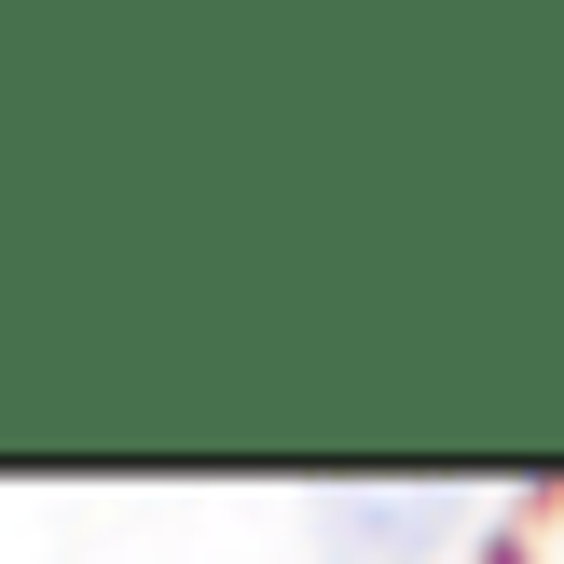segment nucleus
I'll list each match as a JSON object with an SVG mask.
<instances>
[{
    "label": "nucleus",
    "instance_id": "f257e3e1",
    "mask_svg": "<svg viewBox=\"0 0 564 564\" xmlns=\"http://www.w3.org/2000/svg\"><path fill=\"white\" fill-rule=\"evenodd\" d=\"M455 523H468V496L427 482V496H330L317 538H330V564H427Z\"/></svg>",
    "mask_w": 564,
    "mask_h": 564
}]
</instances>
